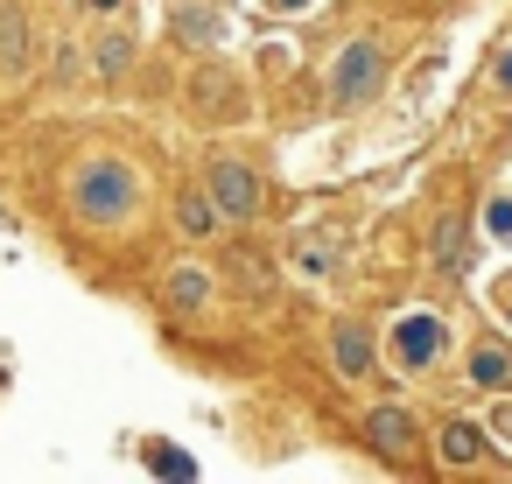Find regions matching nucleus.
I'll list each match as a JSON object with an SVG mask.
<instances>
[{
	"label": "nucleus",
	"mask_w": 512,
	"mask_h": 484,
	"mask_svg": "<svg viewBox=\"0 0 512 484\" xmlns=\"http://www.w3.org/2000/svg\"><path fill=\"white\" fill-rule=\"evenodd\" d=\"M470 379H477V386H505V379H512V358H505V351H477V358H470Z\"/></svg>",
	"instance_id": "15"
},
{
	"label": "nucleus",
	"mask_w": 512,
	"mask_h": 484,
	"mask_svg": "<svg viewBox=\"0 0 512 484\" xmlns=\"http://www.w3.org/2000/svg\"><path fill=\"white\" fill-rule=\"evenodd\" d=\"M29 64V22H22V8H15V0H0V71H22Z\"/></svg>",
	"instance_id": "7"
},
{
	"label": "nucleus",
	"mask_w": 512,
	"mask_h": 484,
	"mask_svg": "<svg viewBox=\"0 0 512 484\" xmlns=\"http://www.w3.org/2000/svg\"><path fill=\"white\" fill-rule=\"evenodd\" d=\"M204 302H211V274H197V267H176V274H169V309L197 316Z\"/></svg>",
	"instance_id": "10"
},
{
	"label": "nucleus",
	"mask_w": 512,
	"mask_h": 484,
	"mask_svg": "<svg viewBox=\"0 0 512 484\" xmlns=\"http://www.w3.org/2000/svg\"><path fill=\"white\" fill-rule=\"evenodd\" d=\"M498 85H505V92H512V50H505V57H498Z\"/></svg>",
	"instance_id": "17"
},
{
	"label": "nucleus",
	"mask_w": 512,
	"mask_h": 484,
	"mask_svg": "<svg viewBox=\"0 0 512 484\" xmlns=\"http://www.w3.org/2000/svg\"><path fill=\"white\" fill-rule=\"evenodd\" d=\"M211 197H218L225 218H253V211H260V176L239 169V162H218V169H211Z\"/></svg>",
	"instance_id": "3"
},
{
	"label": "nucleus",
	"mask_w": 512,
	"mask_h": 484,
	"mask_svg": "<svg viewBox=\"0 0 512 484\" xmlns=\"http://www.w3.org/2000/svg\"><path fill=\"white\" fill-rule=\"evenodd\" d=\"M127 204H134V183H127L120 162H85L78 169V211L85 218H127Z\"/></svg>",
	"instance_id": "1"
},
{
	"label": "nucleus",
	"mask_w": 512,
	"mask_h": 484,
	"mask_svg": "<svg viewBox=\"0 0 512 484\" xmlns=\"http://www.w3.org/2000/svg\"><path fill=\"white\" fill-rule=\"evenodd\" d=\"M127 57H134V43H127V36H99V43H92V71H99V78H120V71H127Z\"/></svg>",
	"instance_id": "12"
},
{
	"label": "nucleus",
	"mask_w": 512,
	"mask_h": 484,
	"mask_svg": "<svg viewBox=\"0 0 512 484\" xmlns=\"http://www.w3.org/2000/svg\"><path fill=\"white\" fill-rule=\"evenodd\" d=\"M148 470H155V477H183V484L197 477V463H190L176 442H155V449H148Z\"/></svg>",
	"instance_id": "13"
},
{
	"label": "nucleus",
	"mask_w": 512,
	"mask_h": 484,
	"mask_svg": "<svg viewBox=\"0 0 512 484\" xmlns=\"http://www.w3.org/2000/svg\"><path fill=\"white\" fill-rule=\"evenodd\" d=\"M484 232L491 239H512V197H491L484 204Z\"/></svg>",
	"instance_id": "16"
},
{
	"label": "nucleus",
	"mask_w": 512,
	"mask_h": 484,
	"mask_svg": "<svg viewBox=\"0 0 512 484\" xmlns=\"http://www.w3.org/2000/svg\"><path fill=\"white\" fill-rule=\"evenodd\" d=\"M176 36H183L190 50H218V43H225V15L204 8V0H183V8H176Z\"/></svg>",
	"instance_id": "6"
},
{
	"label": "nucleus",
	"mask_w": 512,
	"mask_h": 484,
	"mask_svg": "<svg viewBox=\"0 0 512 484\" xmlns=\"http://www.w3.org/2000/svg\"><path fill=\"white\" fill-rule=\"evenodd\" d=\"M176 225H183V239H211V225H218V197H211V190H190V197L176 204Z\"/></svg>",
	"instance_id": "9"
},
{
	"label": "nucleus",
	"mask_w": 512,
	"mask_h": 484,
	"mask_svg": "<svg viewBox=\"0 0 512 484\" xmlns=\"http://www.w3.org/2000/svg\"><path fill=\"white\" fill-rule=\"evenodd\" d=\"M365 442H372L379 456H414V421H407V407H372V414H365Z\"/></svg>",
	"instance_id": "4"
},
{
	"label": "nucleus",
	"mask_w": 512,
	"mask_h": 484,
	"mask_svg": "<svg viewBox=\"0 0 512 484\" xmlns=\"http://www.w3.org/2000/svg\"><path fill=\"white\" fill-rule=\"evenodd\" d=\"M274 8H302V0H274Z\"/></svg>",
	"instance_id": "20"
},
{
	"label": "nucleus",
	"mask_w": 512,
	"mask_h": 484,
	"mask_svg": "<svg viewBox=\"0 0 512 484\" xmlns=\"http://www.w3.org/2000/svg\"><path fill=\"white\" fill-rule=\"evenodd\" d=\"M442 344H449V337H442V323H435V316H407V323L393 330V351H400V365H414V372H421Z\"/></svg>",
	"instance_id": "5"
},
{
	"label": "nucleus",
	"mask_w": 512,
	"mask_h": 484,
	"mask_svg": "<svg viewBox=\"0 0 512 484\" xmlns=\"http://www.w3.org/2000/svg\"><path fill=\"white\" fill-rule=\"evenodd\" d=\"M379 78H386L379 43H351V50L337 57V71H330V99H337V106H365V99L379 92Z\"/></svg>",
	"instance_id": "2"
},
{
	"label": "nucleus",
	"mask_w": 512,
	"mask_h": 484,
	"mask_svg": "<svg viewBox=\"0 0 512 484\" xmlns=\"http://www.w3.org/2000/svg\"><path fill=\"white\" fill-rule=\"evenodd\" d=\"M330 344H337V372H344V379H365V372H372V337H365L358 323H337Z\"/></svg>",
	"instance_id": "8"
},
{
	"label": "nucleus",
	"mask_w": 512,
	"mask_h": 484,
	"mask_svg": "<svg viewBox=\"0 0 512 484\" xmlns=\"http://www.w3.org/2000/svg\"><path fill=\"white\" fill-rule=\"evenodd\" d=\"M92 8H120V0H92Z\"/></svg>",
	"instance_id": "19"
},
{
	"label": "nucleus",
	"mask_w": 512,
	"mask_h": 484,
	"mask_svg": "<svg viewBox=\"0 0 512 484\" xmlns=\"http://www.w3.org/2000/svg\"><path fill=\"white\" fill-rule=\"evenodd\" d=\"M498 435H512V407H505V414H498Z\"/></svg>",
	"instance_id": "18"
},
{
	"label": "nucleus",
	"mask_w": 512,
	"mask_h": 484,
	"mask_svg": "<svg viewBox=\"0 0 512 484\" xmlns=\"http://www.w3.org/2000/svg\"><path fill=\"white\" fill-rule=\"evenodd\" d=\"M442 456H449V463H484V435H477L470 421H449V428H442Z\"/></svg>",
	"instance_id": "11"
},
{
	"label": "nucleus",
	"mask_w": 512,
	"mask_h": 484,
	"mask_svg": "<svg viewBox=\"0 0 512 484\" xmlns=\"http://www.w3.org/2000/svg\"><path fill=\"white\" fill-rule=\"evenodd\" d=\"M435 260H442L449 274L463 267V225H456V218H442V225H435Z\"/></svg>",
	"instance_id": "14"
}]
</instances>
